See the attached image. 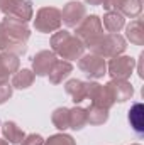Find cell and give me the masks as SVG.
Wrapping results in <instances>:
<instances>
[{
  "label": "cell",
  "mask_w": 144,
  "mask_h": 145,
  "mask_svg": "<svg viewBox=\"0 0 144 145\" xmlns=\"http://www.w3.org/2000/svg\"><path fill=\"white\" fill-rule=\"evenodd\" d=\"M51 49L65 61H76L85 52V44L70 31H56L51 36Z\"/></svg>",
  "instance_id": "6da1fadb"
},
{
  "label": "cell",
  "mask_w": 144,
  "mask_h": 145,
  "mask_svg": "<svg viewBox=\"0 0 144 145\" xmlns=\"http://www.w3.org/2000/svg\"><path fill=\"white\" fill-rule=\"evenodd\" d=\"M87 47L90 49L92 54H97L104 59H112L115 56H120L127 46H126V39L120 34H102Z\"/></svg>",
  "instance_id": "7a4b0ae2"
},
{
  "label": "cell",
  "mask_w": 144,
  "mask_h": 145,
  "mask_svg": "<svg viewBox=\"0 0 144 145\" xmlns=\"http://www.w3.org/2000/svg\"><path fill=\"white\" fill-rule=\"evenodd\" d=\"M61 10L56 7H41L34 17V29L41 34L56 32L61 29Z\"/></svg>",
  "instance_id": "3957f363"
},
{
  "label": "cell",
  "mask_w": 144,
  "mask_h": 145,
  "mask_svg": "<svg viewBox=\"0 0 144 145\" xmlns=\"http://www.w3.org/2000/svg\"><path fill=\"white\" fill-rule=\"evenodd\" d=\"M0 12L5 17H14L22 22H29L34 17L31 0H0Z\"/></svg>",
  "instance_id": "277c9868"
},
{
  "label": "cell",
  "mask_w": 144,
  "mask_h": 145,
  "mask_svg": "<svg viewBox=\"0 0 144 145\" xmlns=\"http://www.w3.org/2000/svg\"><path fill=\"white\" fill-rule=\"evenodd\" d=\"M102 34H104V25H102V20H100L98 15H87L76 25V32H75V36L85 44V47L88 44H92Z\"/></svg>",
  "instance_id": "5b68a950"
},
{
  "label": "cell",
  "mask_w": 144,
  "mask_h": 145,
  "mask_svg": "<svg viewBox=\"0 0 144 145\" xmlns=\"http://www.w3.org/2000/svg\"><path fill=\"white\" fill-rule=\"evenodd\" d=\"M78 68L85 72L90 79H100L107 74V63L104 57L97 54H83L78 59Z\"/></svg>",
  "instance_id": "8992f818"
},
{
  "label": "cell",
  "mask_w": 144,
  "mask_h": 145,
  "mask_svg": "<svg viewBox=\"0 0 144 145\" xmlns=\"http://www.w3.org/2000/svg\"><path fill=\"white\" fill-rule=\"evenodd\" d=\"M136 66V59L129 57V56H115L108 61L107 64V72L110 74L112 79H124L127 81L131 78V74L134 72Z\"/></svg>",
  "instance_id": "52a82bcc"
},
{
  "label": "cell",
  "mask_w": 144,
  "mask_h": 145,
  "mask_svg": "<svg viewBox=\"0 0 144 145\" xmlns=\"http://www.w3.org/2000/svg\"><path fill=\"white\" fill-rule=\"evenodd\" d=\"M2 27L5 31V34L9 36V39L12 42H24L27 44L29 37H31V29L27 27L26 22L14 19V17H5L2 20Z\"/></svg>",
  "instance_id": "ba28073f"
},
{
  "label": "cell",
  "mask_w": 144,
  "mask_h": 145,
  "mask_svg": "<svg viewBox=\"0 0 144 145\" xmlns=\"http://www.w3.org/2000/svg\"><path fill=\"white\" fill-rule=\"evenodd\" d=\"M87 98L92 101V105L100 106V108H112L114 106V98L110 95L107 86H102L95 81H88L87 83Z\"/></svg>",
  "instance_id": "9c48e42d"
},
{
  "label": "cell",
  "mask_w": 144,
  "mask_h": 145,
  "mask_svg": "<svg viewBox=\"0 0 144 145\" xmlns=\"http://www.w3.org/2000/svg\"><path fill=\"white\" fill-rule=\"evenodd\" d=\"M105 10H115L124 17L136 19L143 10V0H105Z\"/></svg>",
  "instance_id": "30bf717a"
},
{
  "label": "cell",
  "mask_w": 144,
  "mask_h": 145,
  "mask_svg": "<svg viewBox=\"0 0 144 145\" xmlns=\"http://www.w3.org/2000/svg\"><path fill=\"white\" fill-rule=\"evenodd\" d=\"M85 17H87V8L81 2L76 0L68 2L61 10V22H65L66 27H76Z\"/></svg>",
  "instance_id": "8fae6325"
},
{
  "label": "cell",
  "mask_w": 144,
  "mask_h": 145,
  "mask_svg": "<svg viewBox=\"0 0 144 145\" xmlns=\"http://www.w3.org/2000/svg\"><path fill=\"white\" fill-rule=\"evenodd\" d=\"M56 61L58 57L53 51H39L32 57V72L36 76H48Z\"/></svg>",
  "instance_id": "7c38bea8"
},
{
  "label": "cell",
  "mask_w": 144,
  "mask_h": 145,
  "mask_svg": "<svg viewBox=\"0 0 144 145\" xmlns=\"http://www.w3.org/2000/svg\"><path fill=\"white\" fill-rule=\"evenodd\" d=\"M114 98V101H119V103H124L127 100L132 98L134 95V88L129 81H124V79H110L107 84H105Z\"/></svg>",
  "instance_id": "4fadbf2b"
},
{
  "label": "cell",
  "mask_w": 144,
  "mask_h": 145,
  "mask_svg": "<svg viewBox=\"0 0 144 145\" xmlns=\"http://www.w3.org/2000/svg\"><path fill=\"white\" fill-rule=\"evenodd\" d=\"M100 20H102L104 29L107 31L108 34H119V32L126 27V19H124V15H120V14L115 12V10H107V14H105L104 19H100Z\"/></svg>",
  "instance_id": "5bb4252c"
},
{
  "label": "cell",
  "mask_w": 144,
  "mask_h": 145,
  "mask_svg": "<svg viewBox=\"0 0 144 145\" xmlns=\"http://www.w3.org/2000/svg\"><path fill=\"white\" fill-rule=\"evenodd\" d=\"M73 72V66L70 61H65V59H58L53 66V69L49 71L48 78H49V83L53 84H59L63 83V79H66L70 74Z\"/></svg>",
  "instance_id": "9a60e30c"
},
{
  "label": "cell",
  "mask_w": 144,
  "mask_h": 145,
  "mask_svg": "<svg viewBox=\"0 0 144 145\" xmlns=\"http://www.w3.org/2000/svg\"><path fill=\"white\" fill-rule=\"evenodd\" d=\"M65 91L71 96L75 105H80L83 100H87V83L81 79H70L65 84Z\"/></svg>",
  "instance_id": "2e32d148"
},
{
  "label": "cell",
  "mask_w": 144,
  "mask_h": 145,
  "mask_svg": "<svg viewBox=\"0 0 144 145\" xmlns=\"http://www.w3.org/2000/svg\"><path fill=\"white\" fill-rule=\"evenodd\" d=\"M2 133H3V138H5L10 145H19L24 140V137H26L24 130H22L15 121H3V125H2Z\"/></svg>",
  "instance_id": "e0dca14e"
},
{
  "label": "cell",
  "mask_w": 144,
  "mask_h": 145,
  "mask_svg": "<svg viewBox=\"0 0 144 145\" xmlns=\"http://www.w3.org/2000/svg\"><path fill=\"white\" fill-rule=\"evenodd\" d=\"M129 123L132 127V130L137 133V135H143L144 133V105L143 103H134L131 110H129Z\"/></svg>",
  "instance_id": "ac0fdd59"
},
{
  "label": "cell",
  "mask_w": 144,
  "mask_h": 145,
  "mask_svg": "<svg viewBox=\"0 0 144 145\" xmlns=\"http://www.w3.org/2000/svg\"><path fill=\"white\" fill-rule=\"evenodd\" d=\"M0 51H5V52H12L15 56H22L26 54L27 51V46L24 42H12L9 36L5 34L3 27H2V22H0Z\"/></svg>",
  "instance_id": "d6986e66"
},
{
  "label": "cell",
  "mask_w": 144,
  "mask_h": 145,
  "mask_svg": "<svg viewBox=\"0 0 144 145\" xmlns=\"http://www.w3.org/2000/svg\"><path fill=\"white\" fill-rule=\"evenodd\" d=\"M34 79H36V74L32 72V69H19L12 76V88L27 89V88L32 86Z\"/></svg>",
  "instance_id": "ffe728a7"
},
{
  "label": "cell",
  "mask_w": 144,
  "mask_h": 145,
  "mask_svg": "<svg viewBox=\"0 0 144 145\" xmlns=\"http://www.w3.org/2000/svg\"><path fill=\"white\" fill-rule=\"evenodd\" d=\"M126 36L127 39L136 44V46H143L144 44V25H143V20L141 19H134L127 29H126Z\"/></svg>",
  "instance_id": "44dd1931"
},
{
  "label": "cell",
  "mask_w": 144,
  "mask_h": 145,
  "mask_svg": "<svg viewBox=\"0 0 144 145\" xmlns=\"http://www.w3.org/2000/svg\"><path fill=\"white\" fill-rule=\"evenodd\" d=\"M108 120V110L90 105L87 108V123L90 125H104Z\"/></svg>",
  "instance_id": "7402d4cb"
},
{
  "label": "cell",
  "mask_w": 144,
  "mask_h": 145,
  "mask_svg": "<svg viewBox=\"0 0 144 145\" xmlns=\"http://www.w3.org/2000/svg\"><path fill=\"white\" fill-rule=\"evenodd\" d=\"M51 121L61 132H65L66 128H70V108H65V106L56 108L53 111V115H51Z\"/></svg>",
  "instance_id": "603a6c76"
},
{
  "label": "cell",
  "mask_w": 144,
  "mask_h": 145,
  "mask_svg": "<svg viewBox=\"0 0 144 145\" xmlns=\"http://www.w3.org/2000/svg\"><path fill=\"white\" fill-rule=\"evenodd\" d=\"M87 123V108H81L75 105V108L70 110V128L71 130H81Z\"/></svg>",
  "instance_id": "cb8c5ba5"
},
{
  "label": "cell",
  "mask_w": 144,
  "mask_h": 145,
  "mask_svg": "<svg viewBox=\"0 0 144 145\" xmlns=\"http://www.w3.org/2000/svg\"><path fill=\"white\" fill-rule=\"evenodd\" d=\"M42 145H76L75 138L71 135L61 132V133H56V135H51L48 140H44Z\"/></svg>",
  "instance_id": "d4e9b609"
},
{
  "label": "cell",
  "mask_w": 144,
  "mask_h": 145,
  "mask_svg": "<svg viewBox=\"0 0 144 145\" xmlns=\"http://www.w3.org/2000/svg\"><path fill=\"white\" fill-rule=\"evenodd\" d=\"M12 93H14V88L10 83H0V105L7 103L12 98Z\"/></svg>",
  "instance_id": "484cf974"
},
{
  "label": "cell",
  "mask_w": 144,
  "mask_h": 145,
  "mask_svg": "<svg viewBox=\"0 0 144 145\" xmlns=\"http://www.w3.org/2000/svg\"><path fill=\"white\" fill-rule=\"evenodd\" d=\"M44 144V138L39 135V133H29L24 137V140L19 145H42Z\"/></svg>",
  "instance_id": "4316f807"
},
{
  "label": "cell",
  "mask_w": 144,
  "mask_h": 145,
  "mask_svg": "<svg viewBox=\"0 0 144 145\" xmlns=\"http://www.w3.org/2000/svg\"><path fill=\"white\" fill-rule=\"evenodd\" d=\"M143 59H144V54L139 56V64H137V71H139V78H144V72H143Z\"/></svg>",
  "instance_id": "83f0119b"
},
{
  "label": "cell",
  "mask_w": 144,
  "mask_h": 145,
  "mask_svg": "<svg viewBox=\"0 0 144 145\" xmlns=\"http://www.w3.org/2000/svg\"><path fill=\"white\" fill-rule=\"evenodd\" d=\"M88 5H104L105 3V0H85Z\"/></svg>",
  "instance_id": "f1b7e54d"
},
{
  "label": "cell",
  "mask_w": 144,
  "mask_h": 145,
  "mask_svg": "<svg viewBox=\"0 0 144 145\" xmlns=\"http://www.w3.org/2000/svg\"><path fill=\"white\" fill-rule=\"evenodd\" d=\"M0 145H10V144H9L5 138H0Z\"/></svg>",
  "instance_id": "f546056e"
},
{
  "label": "cell",
  "mask_w": 144,
  "mask_h": 145,
  "mask_svg": "<svg viewBox=\"0 0 144 145\" xmlns=\"http://www.w3.org/2000/svg\"><path fill=\"white\" fill-rule=\"evenodd\" d=\"M132 145H139V144H132Z\"/></svg>",
  "instance_id": "4dcf8cb0"
}]
</instances>
